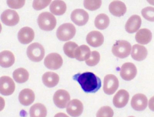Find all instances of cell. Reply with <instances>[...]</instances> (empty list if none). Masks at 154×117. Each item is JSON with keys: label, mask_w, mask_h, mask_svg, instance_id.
<instances>
[{"label": "cell", "mask_w": 154, "mask_h": 117, "mask_svg": "<svg viewBox=\"0 0 154 117\" xmlns=\"http://www.w3.org/2000/svg\"><path fill=\"white\" fill-rule=\"evenodd\" d=\"M73 78L79 83L82 90L86 93H95L101 87V80L93 73H78L74 75Z\"/></svg>", "instance_id": "cell-1"}, {"label": "cell", "mask_w": 154, "mask_h": 117, "mask_svg": "<svg viewBox=\"0 0 154 117\" xmlns=\"http://www.w3.org/2000/svg\"><path fill=\"white\" fill-rule=\"evenodd\" d=\"M38 23L40 28L46 31L54 29L56 25V19L55 16L49 12L41 13L38 16Z\"/></svg>", "instance_id": "cell-2"}, {"label": "cell", "mask_w": 154, "mask_h": 117, "mask_svg": "<svg viewBox=\"0 0 154 117\" xmlns=\"http://www.w3.org/2000/svg\"><path fill=\"white\" fill-rule=\"evenodd\" d=\"M131 45L128 41L121 40L116 41L112 46V51L114 56L121 59L127 57L130 55Z\"/></svg>", "instance_id": "cell-3"}, {"label": "cell", "mask_w": 154, "mask_h": 117, "mask_svg": "<svg viewBox=\"0 0 154 117\" xmlns=\"http://www.w3.org/2000/svg\"><path fill=\"white\" fill-rule=\"evenodd\" d=\"M29 58L34 62H38L43 59L45 50L43 47L38 43H34L29 45L27 50Z\"/></svg>", "instance_id": "cell-4"}, {"label": "cell", "mask_w": 154, "mask_h": 117, "mask_svg": "<svg viewBox=\"0 0 154 117\" xmlns=\"http://www.w3.org/2000/svg\"><path fill=\"white\" fill-rule=\"evenodd\" d=\"M76 33V29L73 24L66 23L62 24L58 28L56 35L60 41H66L72 39Z\"/></svg>", "instance_id": "cell-5"}, {"label": "cell", "mask_w": 154, "mask_h": 117, "mask_svg": "<svg viewBox=\"0 0 154 117\" xmlns=\"http://www.w3.org/2000/svg\"><path fill=\"white\" fill-rule=\"evenodd\" d=\"M119 81L113 75H108L104 78L103 90L104 93L109 95L114 94L119 87Z\"/></svg>", "instance_id": "cell-6"}, {"label": "cell", "mask_w": 154, "mask_h": 117, "mask_svg": "<svg viewBox=\"0 0 154 117\" xmlns=\"http://www.w3.org/2000/svg\"><path fill=\"white\" fill-rule=\"evenodd\" d=\"M44 64L46 67L49 69H59L63 65L62 57L58 54L51 53L45 58Z\"/></svg>", "instance_id": "cell-7"}, {"label": "cell", "mask_w": 154, "mask_h": 117, "mask_svg": "<svg viewBox=\"0 0 154 117\" xmlns=\"http://www.w3.org/2000/svg\"><path fill=\"white\" fill-rule=\"evenodd\" d=\"M15 85L11 78L8 76L1 77L0 79V92L5 96L11 95L14 92Z\"/></svg>", "instance_id": "cell-8"}, {"label": "cell", "mask_w": 154, "mask_h": 117, "mask_svg": "<svg viewBox=\"0 0 154 117\" xmlns=\"http://www.w3.org/2000/svg\"><path fill=\"white\" fill-rule=\"evenodd\" d=\"M1 20L5 25L11 27L16 25L19 23V16L16 11L8 9L2 13Z\"/></svg>", "instance_id": "cell-9"}, {"label": "cell", "mask_w": 154, "mask_h": 117, "mask_svg": "<svg viewBox=\"0 0 154 117\" xmlns=\"http://www.w3.org/2000/svg\"><path fill=\"white\" fill-rule=\"evenodd\" d=\"M137 73V68L134 64L126 63L122 65L120 73L121 77L125 80L130 81L134 79Z\"/></svg>", "instance_id": "cell-10"}, {"label": "cell", "mask_w": 154, "mask_h": 117, "mask_svg": "<svg viewBox=\"0 0 154 117\" xmlns=\"http://www.w3.org/2000/svg\"><path fill=\"white\" fill-rule=\"evenodd\" d=\"M70 100L69 93L65 90H58L54 95L53 100L55 104L60 109L65 108Z\"/></svg>", "instance_id": "cell-11"}, {"label": "cell", "mask_w": 154, "mask_h": 117, "mask_svg": "<svg viewBox=\"0 0 154 117\" xmlns=\"http://www.w3.org/2000/svg\"><path fill=\"white\" fill-rule=\"evenodd\" d=\"M71 20L76 25L79 26L85 25L89 19L88 14L82 9H76L71 13Z\"/></svg>", "instance_id": "cell-12"}, {"label": "cell", "mask_w": 154, "mask_h": 117, "mask_svg": "<svg viewBox=\"0 0 154 117\" xmlns=\"http://www.w3.org/2000/svg\"><path fill=\"white\" fill-rule=\"evenodd\" d=\"M66 111L67 113L71 116H79L83 112V104L79 100H72L67 104Z\"/></svg>", "instance_id": "cell-13"}, {"label": "cell", "mask_w": 154, "mask_h": 117, "mask_svg": "<svg viewBox=\"0 0 154 117\" xmlns=\"http://www.w3.org/2000/svg\"><path fill=\"white\" fill-rule=\"evenodd\" d=\"M148 105V99L145 95L138 93L135 95L132 99L131 106L137 111H143Z\"/></svg>", "instance_id": "cell-14"}, {"label": "cell", "mask_w": 154, "mask_h": 117, "mask_svg": "<svg viewBox=\"0 0 154 117\" xmlns=\"http://www.w3.org/2000/svg\"><path fill=\"white\" fill-rule=\"evenodd\" d=\"M86 41L90 46L94 47H99L103 43V35L100 31H93L89 33L86 37Z\"/></svg>", "instance_id": "cell-15"}, {"label": "cell", "mask_w": 154, "mask_h": 117, "mask_svg": "<svg viewBox=\"0 0 154 117\" xmlns=\"http://www.w3.org/2000/svg\"><path fill=\"white\" fill-rule=\"evenodd\" d=\"M34 38V30L31 28L24 27L19 30L18 34V38L20 43L27 44L33 40Z\"/></svg>", "instance_id": "cell-16"}, {"label": "cell", "mask_w": 154, "mask_h": 117, "mask_svg": "<svg viewBox=\"0 0 154 117\" xmlns=\"http://www.w3.org/2000/svg\"><path fill=\"white\" fill-rule=\"evenodd\" d=\"M129 97L130 95L127 91L125 90H119L114 97V105L117 108H123L127 104Z\"/></svg>", "instance_id": "cell-17"}, {"label": "cell", "mask_w": 154, "mask_h": 117, "mask_svg": "<svg viewBox=\"0 0 154 117\" xmlns=\"http://www.w3.org/2000/svg\"><path fill=\"white\" fill-rule=\"evenodd\" d=\"M141 24V19L140 16L137 15H133L127 21L125 25V29L127 32L133 34L139 30Z\"/></svg>", "instance_id": "cell-18"}, {"label": "cell", "mask_w": 154, "mask_h": 117, "mask_svg": "<svg viewBox=\"0 0 154 117\" xmlns=\"http://www.w3.org/2000/svg\"><path fill=\"white\" fill-rule=\"evenodd\" d=\"M109 8L110 13L117 17L123 16L127 10L125 4L119 1H115L111 2Z\"/></svg>", "instance_id": "cell-19"}, {"label": "cell", "mask_w": 154, "mask_h": 117, "mask_svg": "<svg viewBox=\"0 0 154 117\" xmlns=\"http://www.w3.org/2000/svg\"><path fill=\"white\" fill-rule=\"evenodd\" d=\"M35 96L31 89H23L19 93V99L20 104L25 106H28L32 104L35 100Z\"/></svg>", "instance_id": "cell-20"}, {"label": "cell", "mask_w": 154, "mask_h": 117, "mask_svg": "<svg viewBox=\"0 0 154 117\" xmlns=\"http://www.w3.org/2000/svg\"><path fill=\"white\" fill-rule=\"evenodd\" d=\"M148 55L147 49L143 45L135 44L133 46L131 56L134 60L142 61L145 60Z\"/></svg>", "instance_id": "cell-21"}, {"label": "cell", "mask_w": 154, "mask_h": 117, "mask_svg": "<svg viewBox=\"0 0 154 117\" xmlns=\"http://www.w3.org/2000/svg\"><path fill=\"white\" fill-rule=\"evenodd\" d=\"M14 55L9 50H4L0 54V65L7 68L11 67L15 62Z\"/></svg>", "instance_id": "cell-22"}, {"label": "cell", "mask_w": 154, "mask_h": 117, "mask_svg": "<svg viewBox=\"0 0 154 117\" xmlns=\"http://www.w3.org/2000/svg\"><path fill=\"white\" fill-rule=\"evenodd\" d=\"M152 34L150 30L146 28L141 29L135 35V39L138 43L146 45L149 43L152 39Z\"/></svg>", "instance_id": "cell-23"}, {"label": "cell", "mask_w": 154, "mask_h": 117, "mask_svg": "<svg viewBox=\"0 0 154 117\" xmlns=\"http://www.w3.org/2000/svg\"><path fill=\"white\" fill-rule=\"evenodd\" d=\"M42 80L45 86L49 88H52L54 87L58 83L60 77L56 73L48 72L44 74Z\"/></svg>", "instance_id": "cell-24"}, {"label": "cell", "mask_w": 154, "mask_h": 117, "mask_svg": "<svg viewBox=\"0 0 154 117\" xmlns=\"http://www.w3.org/2000/svg\"><path fill=\"white\" fill-rule=\"evenodd\" d=\"M50 9L54 15L60 16L65 13L67 6L65 3L63 1H54L51 4Z\"/></svg>", "instance_id": "cell-25"}, {"label": "cell", "mask_w": 154, "mask_h": 117, "mask_svg": "<svg viewBox=\"0 0 154 117\" xmlns=\"http://www.w3.org/2000/svg\"><path fill=\"white\" fill-rule=\"evenodd\" d=\"M89 48L86 45H83L77 48L75 52V58L79 61H82L88 59L91 55Z\"/></svg>", "instance_id": "cell-26"}, {"label": "cell", "mask_w": 154, "mask_h": 117, "mask_svg": "<svg viewBox=\"0 0 154 117\" xmlns=\"http://www.w3.org/2000/svg\"><path fill=\"white\" fill-rule=\"evenodd\" d=\"M29 113L31 117H46L47 109L44 105L41 103H36L31 107Z\"/></svg>", "instance_id": "cell-27"}, {"label": "cell", "mask_w": 154, "mask_h": 117, "mask_svg": "<svg viewBox=\"0 0 154 117\" xmlns=\"http://www.w3.org/2000/svg\"><path fill=\"white\" fill-rule=\"evenodd\" d=\"M13 76L14 79L16 82L19 83H23L28 80L29 74L25 69L19 68L14 71Z\"/></svg>", "instance_id": "cell-28"}, {"label": "cell", "mask_w": 154, "mask_h": 117, "mask_svg": "<svg viewBox=\"0 0 154 117\" xmlns=\"http://www.w3.org/2000/svg\"><path fill=\"white\" fill-rule=\"evenodd\" d=\"M109 18L105 14L102 13L97 15L94 21L95 27L99 30L105 29L109 25Z\"/></svg>", "instance_id": "cell-29"}, {"label": "cell", "mask_w": 154, "mask_h": 117, "mask_svg": "<svg viewBox=\"0 0 154 117\" xmlns=\"http://www.w3.org/2000/svg\"><path fill=\"white\" fill-rule=\"evenodd\" d=\"M78 47V45L75 43L69 42L64 44L63 50L64 53L68 57L74 58H75V51Z\"/></svg>", "instance_id": "cell-30"}, {"label": "cell", "mask_w": 154, "mask_h": 117, "mask_svg": "<svg viewBox=\"0 0 154 117\" xmlns=\"http://www.w3.org/2000/svg\"><path fill=\"white\" fill-rule=\"evenodd\" d=\"M100 60V53L96 51H94L91 52L88 59L86 60V63L90 67H94L98 64Z\"/></svg>", "instance_id": "cell-31"}, {"label": "cell", "mask_w": 154, "mask_h": 117, "mask_svg": "<svg viewBox=\"0 0 154 117\" xmlns=\"http://www.w3.org/2000/svg\"><path fill=\"white\" fill-rule=\"evenodd\" d=\"M114 115L113 110L109 106L101 107L97 111L96 117H112Z\"/></svg>", "instance_id": "cell-32"}, {"label": "cell", "mask_w": 154, "mask_h": 117, "mask_svg": "<svg viewBox=\"0 0 154 117\" xmlns=\"http://www.w3.org/2000/svg\"><path fill=\"white\" fill-rule=\"evenodd\" d=\"M102 4L101 1H85L84 5L88 10L93 11L97 10L100 8Z\"/></svg>", "instance_id": "cell-33"}, {"label": "cell", "mask_w": 154, "mask_h": 117, "mask_svg": "<svg viewBox=\"0 0 154 117\" xmlns=\"http://www.w3.org/2000/svg\"><path fill=\"white\" fill-rule=\"evenodd\" d=\"M141 14L146 20L154 22V8L147 7L141 11Z\"/></svg>", "instance_id": "cell-34"}, {"label": "cell", "mask_w": 154, "mask_h": 117, "mask_svg": "<svg viewBox=\"0 0 154 117\" xmlns=\"http://www.w3.org/2000/svg\"><path fill=\"white\" fill-rule=\"evenodd\" d=\"M51 1H34L32 6L36 10H40L47 7Z\"/></svg>", "instance_id": "cell-35"}, {"label": "cell", "mask_w": 154, "mask_h": 117, "mask_svg": "<svg viewBox=\"0 0 154 117\" xmlns=\"http://www.w3.org/2000/svg\"><path fill=\"white\" fill-rule=\"evenodd\" d=\"M7 4L10 8L12 9H18L23 7L24 5L25 1H7Z\"/></svg>", "instance_id": "cell-36"}, {"label": "cell", "mask_w": 154, "mask_h": 117, "mask_svg": "<svg viewBox=\"0 0 154 117\" xmlns=\"http://www.w3.org/2000/svg\"><path fill=\"white\" fill-rule=\"evenodd\" d=\"M149 109L154 112V96L151 98L149 101Z\"/></svg>", "instance_id": "cell-37"}, {"label": "cell", "mask_w": 154, "mask_h": 117, "mask_svg": "<svg viewBox=\"0 0 154 117\" xmlns=\"http://www.w3.org/2000/svg\"><path fill=\"white\" fill-rule=\"evenodd\" d=\"M54 117H69L63 113H58L55 115Z\"/></svg>", "instance_id": "cell-38"}, {"label": "cell", "mask_w": 154, "mask_h": 117, "mask_svg": "<svg viewBox=\"0 0 154 117\" xmlns=\"http://www.w3.org/2000/svg\"><path fill=\"white\" fill-rule=\"evenodd\" d=\"M134 117V116H130V117Z\"/></svg>", "instance_id": "cell-39"}]
</instances>
